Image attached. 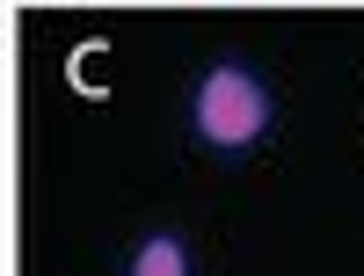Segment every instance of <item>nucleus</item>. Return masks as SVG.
I'll use <instances>...</instances> for the list:
<instances>
[{
    "label": "nucleus",
    "instance_id": "2",
    "mask_svg": "<svg viewBox=\"0 0 364 276\" xmlns=\"http://www.w3.org/2000/svg\"><path fill=\"white\" fill-rule=\"evenodd\" d=\"M124 276H190V248H182L175 233H146L132 248V269Z\"/></svg>",
    "mask_w": 364,
    "mask_h": 276
},
{
    "label": "nucleus",
    "instance_id": "1",
    "mask_svg": "<svg viewBox=\"0 0 364 276\" xmlns=\"http://www.w3.org/2000/svg\"><path fill=\"white\" fill-rule=\"evenodd\" d=\"M190 124L211 153H248L269 138L277 124V95L262 87L255 66H240V58H219V66L197 73V95H190Z\"/></svg>",
    "mask_w": 364,
    "mask_h": 276
}]
</instances>
